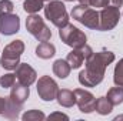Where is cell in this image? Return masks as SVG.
I'll use <instances>...</instances> for the list:
<instances>
[{"instance_id": "obj_1", "label": "cell", "mask_w": 123, "mask_h": 121, "mask_svg": "<svg viewBox=\"0 0 123 121\" xmlns=\"http://www.w3.org/2000/svg\"><path fill=\"white\" fill-rule=\"evenodd\" d=\"M115 53L99 51L93 53L86 60V67L79 73V83L85 87H96L105 78V71L115 61Z\"/></svg>"}, {"instance_id": "obj_2", "label": "cell", "mask_w": 123, "mask_h": 121, "mask_svg": "<svg viewBox=\"0 0 123 121\" xmlns=\"http://www.w3.org/2000/svg\"><path fill=\"white\" fill-rule=\"evenodd\" d=\"M72 19L82 23L87 29H92V30L100 29V14L90 6H83V4L74 6L72 9Z\"/></svg>"}, {"instance_id": "obj_3", "label": "cell", "mask_w": 123, "mask_h": 121, "mask_svg": "<svg viewBox=\"0 0 123 121\" xmlns=\"http://www.w3.org/2000/svg\"><path fill=\"white\" fill-rule=\"evenodd\" d=\"M25 51V43L22 40H14L7 44L1 53L0 64L6 70H16L20 64V56Z\"/></svg>"}, {"instance_id": "obj_4", "label": "cell", "mask_w": 123, "mask_h": 121, "mask_svg": "<svg viewBox=\"0 0 123 121\" xmlns=\"http://www.w3.org/2000/svg\"><path fill=\"white\" fill-rule=\"evenodd\" d=\"M44 16L57 29L64 27L69 23V14H67L66 6L60 0H50L49 4L44 6Z\"/></svg>"}, {"instance_id": "obj_5", "label": "cell", "mask_w": 123, "mask_h": 121, "mask_svg": "<svg viewBox=\"0 0 123 121\" xmlns=\"http://www.w3.org/2000/svg\"><path fill=\"white\" fill-rule=\"evenodd\" d=\"M59 37L66 46H69L72 49H80L87 41L86 34L70 23H67L64 27L59 29Z\"/></svg>"}, {"instance_id": "obj_6", "label": "cell", "mask_w": 123, "mask_h": 121, "mask_svg": "<svg viewBox=\"0 0 123 121\" xmlns=\"http://www.w3.org/2000/svg\"><path fill=\"white\" fill-rule=\"evenodd\" d=\"M26 30L39 41H49L52 38V30L44 24V20L36 13L30 14L26 20Z\"/></svg>"}, {"instance_id": "obj_7", "label": "cell", "mask_w": 123, "mask_h": 121, "mask_svg": "<svg viewBox=\"0 0 123 121\" xmlns=\"http://www.w3.org/2000/svg\"><path fill=\"white\" fill-rule=\"evenodd\" d=\"M59 91L57 83L50 76H42L37 81V94L43 101H53L56 100Z\"/></svg>"}, {"instance_id": "obj_8", "label": "cell", "mask_w": 123, "mask_h": 121, "mask_svg": "<svg viewBox=\"0 0 123 121\" xmlns=\"http://www.w3.org/2000/svg\"><path fill=\"white\" fill-rule=\"evenodd\" d=\"M99 14H100V29H99V31L113 30L120 20L119 7H115V6L103 7Z\"/></svg>"}, {"instance_id": "obj_9", "label": "cell", "mask_w": 123, "mask_h": 121, "mask_svg": "<svg viewBox=\"0 0 123 121\" xmlns=\"http://www.w3.org/2000/svg\"><path fill=\"white\" fill-rule=\"evenodd\" d=\"M74 97H76V104L79 110L85 114H90L94 111V104L96 98L90 91L83 90V88H76L74 90Z\"/></svg>"}, {"instance_id": "obj_10", "label": "cell", "mask_w": 123, "mask_h": 121, "mask_svg": "<svg viewBox=\"0 0 123 121\" xmlns=\"http://www.w3.org/2000/svg\"><path fill=\"white\" fill-rule=\"evenodd\" d=\"M20 30V17L14 13L0 14V34L12 36Z\"/></svg>"}, {"instance_id": "obj_11", "label": "cell", "mask_w": 123, "mask_h": 121, "mask_svg": "<svg viewBox=\"0 0 123 121\" xmlns=\"http://www.w3.org/2000/svg\"><path fill=\"white\" fill-rule=\"evenodd\" d=\"M16 77H17V80H19L20 84H23V86H31L36 81V78H37V73L27 63H20L17 66V68H16Z\"/></svg>"}, {"instance_id": "obj_12", "label": "cell", "mask_w": 123, "mask_h": 121, "mask_svg": "<svg viewBox=\"0 0 123 121\" xmlns=\"http://www.w3.org/2000/svg\"><path fill=\"white\" fill-rule=\"evenodd\" d=\"M30 95V90H29V86H23L20 83L17 84H13L12 86V91H10V95L9 98L13 100L14 103L17 104H23Z\"/></svg>"}, {"instance_id": "obj_13", "label": "cell", "mask_w": 123, "mask_h": 121, "mask_svg": "<svg viewBox=\"0 0 123 121\" xmlns=\"http://www.w3.org/2000/svg\"><path fill=\"white\" fill-rule=\"evenodd\" d=\"M56 100L59 103V105L62 107H73L76 104V97H74V91L69 90V88H62L57 91V95H56Z\"/></svg>"}, {"instance_id": "obj_14", "label": "cell", "mask_w": 123, "mask_h": 121, "mask_svg": "<svg viewBox=\"0 0 123 121\" xmlns=\"http://www.w3.org/2000/svg\"><path fill=\"white\" fill-rule=\"evenodd\" d=\"M56 54V47L49 43V41H42L37 47H36V56L39 59H43V60H49L52 59L53 56Z\"/></svg>"}, {"instance_id": "obj_15", "label": "cell", "mask_w": 123, "mask_h": 121, "mask_svg": "<svg viewBox=\"0 0 123 121\" xmlns=\"http://www.w3.org/2000/svg\"><path fill=\"white\" fill-rule=\"evenodd\" d=\"M22 110H23V104H17L13 100L7 98V105H6V110H4L3 116L6 118H9V120H16L20 116V111Z\"/></svg>"}, {"instance_id": "obj_16", "label": "cell", "mask_w": 123, "mask_h": 121, "mask_svg": "<svg viewBox=\"0 0 123 121\" xmlns=\"http://www.w3.org/2000/svg\"><path fill=\"white\" fill-rule=\"evenodd\" d=\"M70 64L67 63V60H63V59H59L53 63V73L55 76H57L59 78H66L69 74H70Z\"/></svg>"}, {"instance_id": "obj_17", "label": "cell", "mask_w": 123, "mask_h": 121, "mask_svg": "<svg viewBox=\"0 0 123 121\" xmlns=\"http://www.w3.org/2000/svg\"><path fill=\"white\" fill-rule=\"evenodd\" d=\"M66 60L70 64V67L74 70V68H80V67H82V64H83V61H85V56H83V53H82L80 49H73V50L67 54Z\"/></svg>"}, {"instance_id": "obj_18", "label": "cell", "mask_w": 123, "mask_h": 121, "mask_svg": "<svg viewBox=\"0 0 123 121\" xmlns=\"http://www.w3.org/2000/svg\"><path fill=\"white\" fill-rule=\"evenodd\" d=\"M94 110H96L100 116H107V114L112 113V110H113V104L107 100V97H99V98H96Z\"/></svg>"}, {"instance_id": "obj_19", "label": "cell", "mask_w": 123, "mask_h": 121, "mask_svg": "<svg viewBox=\"0 0 123 121\" xmlns=\"http://www.w3.org/2000/svg\"><path fill=\"white\" fill-rule=\"evenodd\" d=\"M107 100L113 104V107L122 104L123 103V87H119V86L112 87L110 90L107 91Z\"/></svg>"}, {"instance_id": "obj_20", "label": "cell", "mask_w": 123, "mask_h": 121, "mask_svg": "<svg viewBox=\"0 0 123 121\" xmlns=\"http://www.w3.org/2000/svg\"><path fill=\"white\" fill-rule=\"evenodd\" d=\"M23 9H25V11L29 13V14H36V13H39L42 9H44L43 0H26V1L23 3Z\"/></svg>"}, {"instance_id": "obj_21", "label": "cell", "mask_w": 123, "mask_h": 121, "mask_svg": "<svg viewBox=\"0 0 123 121\" xmlns=\"http://www.w3.org/2000/svg\"><path fill=\"white\" fill-rule=\"evenodd\" d=\"M123 4V0H90V7H107V6H115L120 7Z\"/></svg>"}, {"instance_id": "obj_22", "label": "cell", "mask_w": 123, "mask_h": 121, "mask_svg": "<svg viewBox=\"0 0 123 121\" xmlns=\"http://www.w3.org/2000/svg\"><path fill=\"white\" fill-rule=\"evenodd\" d=\"M113 81L116 86L123 87V59L119 60V63L116 64L115 67V71H113Z\"/></svg>"}, {"instance_id": "obj_23", "label": "cell", "mask_w": 123, "mask_h": 121, "mask_svg": "<svg viewBox=\"0 0 123 121\" xmlns=\"http://www.w3.org/2000/svg\"><path fill=\"white\" fill-rule=\"evenodd\" d=\"M46 116L39 111V110H30V111H26L23 116H22V120L23 121H39V120H44Z\"/></svg>"}, {"instance_id": "obj_24", "label": "cell", "mask_w": 123, "mask_h": 121, "mask_svg": "<svg viewBox=\"0 0 123 121\" xmlns=\"http://www.w3.org/2000/svg\"><path fill=\"white\" fill-rule=\"evenodd\" d=\"M14 83H16V74L9 73V74H4L0 77V87H3V88H10Z\"/></svg>"}, {"instance_id": "obj_25", "label": "cell", "mask_w": 123, "mask_h": 121, "mask_svg": "<svg viewBox=\"0 0 123 121\" xmlns=\"http://www.w3.org/2000/svg\"><path fill=\"white\" fill-rule=\"evenodd\" d=\"M14 4L10 0H0V14H7V13H13Z\"/></svg>"}, {"instance_id": "obj_26", "label": "cell", "mask_w": 123, "mask_h": 121, "mask_svg": "<svg viewBox=\"0 0 123 121\" xmlns=\"http://www.w3.org/2000/svg\"><path fill=\"white\" fill-rule=\"evenodd\" d=\"M80 50H82V53H83V56H85V60H87L90 56L93 54V50L90 46H87V44H85V46H82L80 47Z\"/></svg>"}, {"instance_id": "obj_27", "label": "cell", "mask_w": 123, "mask_h": 121, "mask_svg": "<svg viewBox=\"0 0 123 121\" xmlns=\"http://www.w3.org/2000/svg\"><path fill=\"white\" fill-rule=\"evenodd\" d=\"M49 120H55V118H63V120H69V117L66 114H62V113H53L47 117Z\"/></svg>"}, {"instance_id": "obj_28", "label": "cell", "mask_w": 123, "mask_h": 121, "mask_svg": "<svg viewBox=\"0 0 123 121\" xmlns=\"http://www.w3.org/2000/svg\"><path fill=\"white\" fill-rule=\"evenodd\" d=\"M6 105H7V98L4 97H0V114L3 116L4 110H6Z\"/></svg>"}, {"instance_id": "obj_29", "label": "cell", "mask_w": 123, "mask_h": 121, "mask_svg": "<svg viewBox=\"0 0 123 121\" xmlns=\"http://www.w3.org/2000/svg\"><path fill=\"white\" fill-rule=\"evenodd\" d=\"M80 1V4H83V6H89L90 4V0H79Z\"/></svg>"}, {"instance_id": "obj_30", "label": "cell", "mask_w": 123, "mask_h": 121, "mask_svg": "<svg viewBox=\"0 0 123 121\" xmlns=\"http://www.w3.org/2000/svg\"><path fill=\"white\" fill-rule=\"evenodd\" d=\"M117 120H123V116H117V117L115 118V121H117Z\"/></svg>"}, {"instance_id": "obj_31", "label": "cell", "mask_w": 123, "mask_h": 121, "mask_svg": "<svg viewBox=\"0 0 123 121\" xmlns=\"http://www.w3.org/2000/svg\"><path fill=\"white\" fill-rule=\"evenodd\" d=\"M64 1H74V0H64Z\"/></svg>"}, {"instance_id": "obj_32", "label": "cell", "mask_w": 123, "mask_h": 121, "mask_svg": "<svg viewBox=\"0 0 123 121\" xmlns=\"http://www.w3.org/2000/svg\"><path fill=\"white\" fill-rule=\"evenodd\" d=\"M43 1H50V0H43Z\"/></svg>"}]
</instances>
